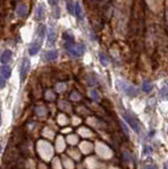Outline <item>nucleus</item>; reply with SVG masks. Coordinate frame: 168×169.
Listing matches in <instances>:
<instances>
[{
	"label": "nucleus",
	"instance_id": "nucleus-14",
	"mask_svg": "<svg viewBox=\"0 0 168 169\" xmlns=\"http://www.w3.org/2000/svg\"><path fill=\"white\" fill-rule=\"evenodd\" d=\"M100 63L104 66V67H106V66L109 63L108 57H107L106 55L104 54V53H100Z\"/></svg>",
	"mask_w": 168,
	"mask_h": 169
},
{
	"label": "nucleus",
	"instance_id": "nucleus-3",
	"mask_svg": "<svg viewBox=\"0 0 168 169\" xmlns=\"http://www.w3.org/2000/svg\"><path fill=\"white\" fill-rule=\"evenodd\" d=\"M124 119H125V121L127 122V124H128L137 133H139V132L141 131V125H140L139 121H137V119L131 116L130 114H124Z\"/></svg>",
	"mask_w": 168,
	"mask_h": 169
},
{
	"label": "nucleus",
	"instance_id": "nucleus-11",
	"mask_svg": "<svg viewBox=\"0 0 168 169\" xmlns=\"http://www.w3.org/2000/svg\"><path fill=\"white\" fill-rule=\"evenodd\" d=\"M74 11H75V15H76L77 18L83 19V11H81L79 2H74Z\"/></svg>",
	"mask_w": 168,
	"mask_h": 169
},
{
	"label": "nucleus",
	"instance_id": "nucleus-18",
	"mask_svg": "<svg viewBox=\"0 0 168 169\" xmlns=\"http://www.w3.org/2000/svg\"><path fill=\"white\" fill-rule=\"evenodd\" d=\"M67 8H68V11L71 14H73V13H74V2L73 1L67 2Z\"/></svg>",
	"mask_w": 168,
	"mask_h": 169
},
{
	"label": "nucleus",
	"instance_id": "nucleus-7",
	"mask_svg": "<svg viewBox=\"0 0 168 169\" xmlns=\"http://www.w3.org/2000/svg\"><path fill=\"white\" fill-rule=\"evenodd\" d=\"M0 74H1V77L4 78V80H8V78L11 77V75H12V70H11V68L8 67V66H2L1 68H0Z\"/></svg>",
	"mask_w": 168,
	"mask_h": 169
},
{
	"label": "nucleus",
	"instance_id": "nucleus-25",
	"mask_svg": "<svg viewBox=\"0 0 168 169\" xmlns=\"http://www.w3.org/2000/svg\"><path fill=\"white\" fill-rule=\"evenodd\" d=\"M164 169H167V167H166V165H165V167H164Z\"/></svg>",
	"mask_w": 168,
	"mask_h": 169
},
{
	"label": "nucleus",
	"instance_id": "nucleus-22",
	"mask_svg": "<svg viewBox=\"0 0 168 169\" xmlns=\"http://www.w3.org/2000/svg\"><path fill=\"white\" fill-rule=\"evenodd\" d=\"M122 126H123V129H124V130H125V132H126V134H127V135H128V134H129V131H128V128H127V126L125 125L124 123H122Z\"/></svg>",
	"mask_w": 168,
	"mask_h": 169
},
{
	"label": "nucleus",
	"instance_id": "nucleus-6",
	"mask_svg": "<svg viewBox=\"0 0 168 169\" xmlns=\"http://www.w3.org/2000/svg\"><path fill=\"white\" fill-rule=\"evenodd\" d=\"M11 58H12V51L11 50H5L2 52L1 56H0V63L6 65L8 63H10Z\"/></svg>",
	"mask_w": 168,
	"mask_h": 169
},
{
	"label": "nucleus",
	"instance_id": "nucleus-9",
	"mask_svg": "<svg viewBox=\"0 0 168 169\" xmlns=\"http://www.w3.org/2000/svg\"><path fill=\"white\" fill-rule=\"evenodd\" d=\"M58 56V53L56 50H50V51H47L46 53H44V58L47 59V60H55L56 58H57Z\"/></svg>",
	"mask_w": 168,
	"mask_h": 169
},
{
	"label": "nucleus",
	"instance_id": "nucleus-16",
	"mask_svg": "<svg viewBox=\"0 0 168 169\" xmlns=\"http://www.w3.org/2000/svg\"><path fill=\"white\" fill-rule=\"evenodd\" d=\"M87 82H88V85H89V86H93V85L97 84V80H96V77L94 75L88 76V77H87Z\"/></svg>",
	"mask_w": 168,
	"mask_h": 169
},
{
	"label": "nucleus",
	"instance_id": "nucleus-24",
	"mask_svg": "<svg viewBox=\"0 0 168 169\" xmlns=\"http://www.w3.org/2000/svg\"><path fill=\"white\" fill-rule=\"evenodd\" d=\"M1 124H2V119H1V114H0V128H1Z\"/></svg>",
	"mask_w": 168,
	"mask_h": 169
},
{
	"label": "nucleus",
	"instance_id": "nucleus-10",
	"mask_svg": "<svg viewBox=\"0 0 168 169\" xmlns=\"http://www.w3.org/2000/svg\"><path fill=\"white\" fill-rule=\"evenodd\" d=\"M36 34H37V38H38V39L44 40V35H46V25L40 24L39 27L37 28V31H36Z\"/></svg>",
	"mask_w": 168,
	"mask_h": 169
},
{
	"label": "nucleus",
	"instance_id": "nucleus-12",
	"mask_svg": "<svg viewBox=\"0 0 168 169\" xmlns=\"http://www.w3.org/2000/svg\"><path fill=\"white\" fill-rule=\"evenodd\" d=\"M44 16V6L42 5H38L37 8H36V19L37 20H40L42 19Z\"/></svg>",
	"mask_w": 168,
	"mask_h": 169
},
{
	"label": "nucleus",
	"instance_id": "nucleus-5",
	"mask_svg": "<svg viewBox=\"0 0 168 169\" xmlns=\"http://www.w3.org/2000/svg\"><path fill=\"white\" fill-rule=\"evenodd\" d=\"M42 41H44V40L38 39V38H37V39L34 40V42L31 44V46H30V48H29L30 55L34 56V55H36L38 52H39L40 48H41V46H42Z\"/></svg>",
	"mask_w": 168,
	"mask_h": 169
},
{
	"label": "nucleus",
	"instance_id": "nucleus-26",
	"mask_svg": "<svg viewBox=\"0 0 168 169\" xmlns=\"http://www.w3.org/2000/svg\"><path fill=\"white\" fill-rule=\"evenodd\" d=\"M0 151H1V145H0Z\"/></svg>",
	"mask_w": 168,
	"mask_h": 169
},
{
	"label": "nucleus",
	"instance_id": "nucleus-2",
	"mask_svg": "<svg viewBox=\"0 0 168 169\" xmlns=\"http://www.w3.org/2000/svg\"><path fill=\"white\" fill-rule=\"evenodd\" d=\"M117 88L122 90L123 92H125L126 95L131 96V97H134V96H137L139 94V90L137 88L131 85L126 84V83L122 82V80H118L117 82Z\"/></svg>",
	"mask_w": 168,
	"mask_h": 169
},
{
	"label": "nucleus",
	"instance_id": "nucleus-13",
	"mask_svg": "<svg viewBox=\"0 0 168 169\" xmlns=\"http://www.w3.org/2000/svg\"><path fill=\"white\" fill-rule=\"evenodd\" d=\"M48 40H49V44H54L55 40H56V33H55V30L53 29V28H51L50 31H49V37H48Z\"/></svg>",
	"mask_w": 168,
	"mask_h": 169
},
{
	"label": "nucleus",
	"instance_id": "nucleus-15",
	"mask_svg": "<svg viewBox=\"0 0 168 169\" xmlns=\"http://www.w3.org/2000/svg\"><path fill=\"white\" fill-rule=\"evenodd\" d=\"M143 90L145 92H147V93L152 90V85L150 84L149 80H145V82H144V84H143Z\"/></svg>",
	"mask_w": 168,
	"mask_h": 169
},
{
	"label": "nucleus",
	"instance_id": "nucleus-19",
	"mask_svg": "<svg viewBox=\"0 0 168 169\" xmlns=\"http://www.w3.org/2000/svg\"><path fill=\"white\" fill-rule=\"evenodd\" d=\"M54 17L55 18H59V16H60V12H59V8H58V6L56 5L55 8H54Z\"/></svg>",
	"mask_w": 168,
	"mask_h": 169
},
{
	"label": "nucleus",
	"instance_id": "nucleus-17",
	"mask_svg": "<svg viewBox=\"0 0 168 169\" xmlns=\"http://www.w3.org/2000/svg\"><path fill=\"white\" fill-rule=\"evenodd\" d=\"M91 97L93 98L95 102H100V94H98V92L96 91V90H93V91H91Z\"/></svg>",
	"mask_w": 168,
	"mask_h": 169
},
{
	"label": "nucleus",
	"instance_id": "nucleus-8",
	"mask_svg": "<svg viewBox=\"0 0 168 169\" xmlns=\"http://www.w3.org/2000/svg\"><path fill=\"white\" fill-rule=\"evenodd\" d=\"M27 13H28V6H27V4L22 3V4H20V5L17 6V10H16L17 16L25 17V15H27Z\"/></svg>",
	"mask_w": 168,
	"mask_h": 169
},
{
	"label": "nucleus",
	"instance_id": "nucleus-21",
	"mask_svg": "<svg viewBox=\"0 0 168 169\" xmlns=\"http://www.w3.org/2000/svg\"><path fill=\"white\" fill-rule=\"evenodd\" d=\"M150 153H151V148L150 147L144 148V154H150Z\"/></svg>",
	"mask_w": 168,
	"mask_h": 169
},
{
	"label": "nucleus",
	"instance_id": "nucleus-20",
	"mask_svg": "<svg viewBox=\"0 0 168 169\" xmlns=\"http://www.w3.org/2000/svg\"><path fill=\"white\" fill-rule=\"evenodd\" d=\"M5 80L4 78H2L1 76H0V89H3L4 87H5Z\"/></svg>",
	"mask_w": 168,
	"mask_h": 169
},
{
	"label": "nucleus",
	"instance_id": "nucleus-23",
	"mask_svg": "<svg viewBox=\"0 0 168 169\" xmlns=\"http://www.w3.org/2000/svg\"><path fill=\"white\" fill-rule=\"evenodd\" d=\"M144 169H156V166H146Z\"/></svg>",
	"mask_w": 168,
	"mask_h": 169
},
{
	"label": "nucleus",
	"instance_id": "nucleus-1",
	"mask_svg": "<svg viewBox=\"0 0 168 169\" xmlns=\"http://www.w3.org/2000/svg\"><path fill=\"white\" fill-rule=\"evenodd\" d=\"M64 49L72 56L79 57L85 53L86 46L83 42H78V44H75V42H64Z\"/></svg>",
	"mask_w": 168,
	"mask_h": 169
},
{
	"label": "nucleus",
	"instance_id": "nucleus-4",
	"mask_svg": "<svg viewBox=\"0 0 168 169\" xmlns=\"http://www.w3.org/2000/svg\"><path fill=\"white\" fill-rule=\"evenodd\" d=\"M30 67H31L30 59L29 58H23L22 63H21V67H20V80L21 82H25V77H27V74L29 73Z\"/></svg>",
	"mask_w": 168,
	"mask_h": 169
}]
</instances>
